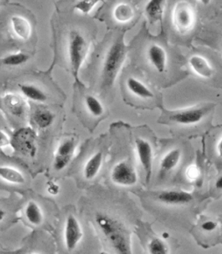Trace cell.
<instances>
[{
    "label": "cell",
    "instance_id": "obj_10",
    "mask_svg": "<svg viewBox=\"0 0 222 254\" xmlns=\"http://www.w3.org/2000/svg\"><path fill=\"white\" fill-rule=\"evenodd\" d=\"M75 146L76 145L73 138L65 139L58 145L54 161V168L55 170H63L68 165L73 157Z\"/></svg>",
    "mask_w": 222,
    "mask_h": 254
},
{
    "label": "cell",
    "instance_id": "obj_29",
    "mask_svg": "<svg viewBox=\"0 0 222 254\" xmlns=\"http://www.w3.org/2000/svg\"><path fill=\"white\" fill-rule=\"evenodd\" d=\"M200 170L195 165H191L186 169V177L190 181H196L200 177Z\"/></svg>",
    "mask_w": 222,
    "mask_h": 254
},
{
    "label": "cell",
    "instance_id": "obj_20",
    "mask_svg": "<svg viewBox=\"0 0 222 254\" xmlns=\"http://www.w3.org/2000/svg\"><path fill=\"white\" fill-rule=\"evenodd\" d=\"M25 216L29 223L33 226H40L44 221L43 212L38 202L29 201L25 207Z\"/></svg>",
    "mask_w": 222,
    "mask_h": 254
},
{
    "label": "cell",
    "instance_id": "obj_8",
    "mask_svg": "<svg viewBox=\"0 0 222 254\" xmlns=\"http://www.w3.org/2000/svg\"><path fill=\"white\" fill-rule=\"evenodd\" d=\"M83 235V230L77 218L71 214L68 215L63 229L64 245L67 252H72L76 249Z\"/></svg>",
    "mask_w": 222,
    "mask_h": 254
},
{
    "label": "cell",
    "instance_id": "obj_19",
    "mask_svg": "<svg viewBox=\"0 0 222 254\" xmlns=\"http://www.w3.org/2000/svg\"><path fill=\"white\" fill-rule=\"evenodd\" d=\"M135 11L130 4L125 2H119L113 10V17L119 23H127L134 18Z\"/></svg>",
    "mask_w": 222,
    "mask_h": 254
},
{
    "label": "cell",
    "instance_id": "obj_24",
    "mask_svg": "<svg viewBox=\"0 0 222 254\" xmlns=\"http://www.w3.org/2000/svg\"><path fill=\"white\" fill-rule=\"evenodd\" d=\"M84 102L87 111L94 117H100L104 114L103 103L93 95H87Z\"/></svg>",
    "mask_w": 222,
    "mask_h": 254
},
{
    "label": "cell",
    "instance_id": "obj_23",
    "mask_svg": "<svg viewBox=\"0 0 222 254\" xmlns=\"http://www.w3.org/2000/svg\"><path fill=\"white\" fill-rule=\"evenodd\" d=\"M5 105L12 115L21 117L25 111V103L22 98L16 95H7L5 97Z\"/></svg>",
    "mask_w": 222,
    "mask_h": 254
},
{
    "label": "cell",
    "instance_id": "obj_14",
    "mask_svg": "<svg viewBox=\"0 0 222 254\" xmlns=\"http://www.w3.org/2000/svg\"><path fill=\"white\" fill-rule=\"evenodd\" d=\"M12 30L18 38L27 41L32 34V26L27 18L21 15H13L10 18Z\"/></svg>",
    "mask_w": 222,
    "mask_h": 254
},
{
    "label": "cell",
    "instance_id": "obj_16",
    "mask_svg": "<svg viewBox=\"0 0 222 254\" xmlns=\"http://www.w3.org/2000/svg\"><path fill=\"white\" fill-rule=\"evenodd\" d=\"M182 158V151L178 148L169 150L166 154L162 157L160 164L161 175L166 174L174 170Z\"/></svg>",
    "mask_w": 222,
    "mask_h": 254
},
{
    "label": "cell",
    "instance_id": "obj_4",
    "mask_svg": "<svg viewBox=\"0 0 222 254\" xmlns=\"http://www.w3.org/2000/svg\"><path fill=\"white\" fill-rule=\"evenodd\" d=\"M172 24L174 29L181 34H186L192 30L195 24V12L190 2L179 1L172 10Z\"/></svg>",
    "mask_w": 222,
    "mask_h": 254
},
{
    "label": "cell",
    "instance_id": "obj_5",
    "mask_svg": "<svg viewBox=\"0 0 222 254\" xmlns=\"http://www.w3.org/2000/svg\"><path fill=\"white\" fill-rule=\"evenodd\" d=\"M207 114L204 107H192L171 111L168 115L169 121L178 125L190 126L200 123Z\"/></svg>",
    "mask_w": 222,
    "mask_h": 254
},
{
    "label": "cell",
    "instance_id": "obj_26",
    "mask_svg": "<svg viewBox=\"0 0 222 254\" xmlns=\"http://www.w3.org/2000/svg\"><path fill=\"white\" fill-rule=\"evenodd\" d=\"M29 58H30L27 54H24L22 52H19L16 54H10V55L2 58V63L4 65L14 67V66L22 65L23 64L26 63Z\"/></svg>",
    "mask_w": 222,
    "mask_h": 254
},
{
    "label": "cell",
    "instance_id": "obj_17",
    "mask_svg": "<svg viewBox=\"0 0 222 254\" xmlns=\"http://www.w3.org/2000/svg\"><path fill=\"white\" fill-rule=\"evenodd\" d=\"M126 87L131 93L140 99H150L154 97L153 91L137 78L133 76L128 78L126 80Z\"/></svg>",
    "mask_w": 222,
    "mask_h": 254
},
{
    "label": "cell",
    "instance_id": "obj_7",
    "mask_svg": "<svg viewBox=\"0 0 222 254\" xmlns=\"http://www.w3.org/2000/svg\"><path fill=\"white\" fill-rule=\"evenodd\" d=\"M111 180L119 186L130 187L137 182V175L133 165L126 161H120L111 171Z\"/></svg>",
    "mask_w": 222,
    "mask_h": 254
},
{
    "label": "cell",
    "instance_id": "obj_28",
    "mask_svg": "<svg viewBox=\"0 0 222 254\" xmlns=\"http://www.w3.org/2000/svg\"><path fill=\"white\" fill-rule=\"evenodd\" d=\"M100 3L99 1H91V0H86V1H79L76 2L74 6V9L77 11L80 12L83 14H88L92 11L94 8L97 6L98 4Z\"/></svg>",
    "mask_w": 222,
    "mask_h": 254
},
{
    "label": "cell",
    "instance_id": "obj_6",
    "mask_svg": "<svg viewBox=\"0 0 222 254\" xmlns=\"http://www.w3.org/2000/svg\"><path fill=\"white\" fill-rule=\"evenodd\" d=\"M10 144L15 150L22 154L31 157L35 155V133L31 128L24 127L18 129L12 137Z\"/></svg>",
    "mask_w": 222,
    "mask_h": 254
},
{
    "label": "cell",
    "instance_id": "obj_35",
    "mask_svg": "<svg viewBox=\"0 0 222 254\" xmlns=\"http://www.w3.org/2000/svg\"><path fill=\"white\" fill-rule=\"evenodd\" d=\"M4 218H5V212H4L2 209H0V222H2Z\"/></svg>",
    "mask_w": 222,
    "mask_h": 254
},
{
    "label": "cell",
    "instance_id": "obj_12",
    "mask_svg": "<svg viewBox=\"0 0 222 254\" xmlns=\"http://www.w3.org/2000/svg\"><path fill=\"white\" fill-rule=\"evenodd\" d=\"M193 198L191 193L182 190H163L157 196L160 202L172 206L187 204L193 200Z\"/></svg>",
    "mask_w": 222,
    "mask_h": 254
},
{
    "label": "cell",
    "instance_id": "obj_13",
    "mask_svg": "<svg viewBox=\"0 0 222 254\" xmlns=\"http://www.w3.org/2000/svg\"><path fill=\"white\" fill-rule=\"evenodd\" d=\"M189 65L194 73L202 78L211 77L214 69L208 60L201 55H193L189 59Z\"/></svg>",
    "mask_w": 222,
    "mask_h": 254
},
{
    "label": "cell",
    "instance_id": "obj_22",
    "mask_svg": "<svg viewBox=\"0 0 222 254\" xmlns=\"http://www.w3.org/2000/svg\"><path fill=\"white\" fill-rule=\"evenodd\" d=\"M165 1H149L145 6V13L148 18L150 20L151 23H155L157 22L162 21L165 10Z\"/></svg>",
    "mask_w": 222,
    "mask_h": 254
},
{
    "label": "cell",
    "instance_id": "obj_34",
    "mask_svg": "<svg viewBox=\"0 0 222 254\" xmlns=\"http://www.w3.org/2000/svg\"><path fill=\"white\" fill-rule=\"evenodd\" d=\"M216 188L218 190H221L222 189V178L219 177L218 181H216Z\"/></svg>",
    "mask_w": 222,
    "mask_h": 254
},
{
    "label": "cell",
    "instance_id": "obj_36",
    "mask_svg": "<svg viewBox=\"0 0 222 254\" xmlns=\"http://www.w3.org/2000/svg\"><path fill=\"white\" fill-rule=\"evenodd\" d=\"M162 237L163 238H165V239H166V238H169V234H167V233L166 232L163 233Z\"/></svg>",
    "mask_w": 222,
    "mask_h": 254
},
{
    "label": "cell",
    "instance_id": "obj_25",
    "mask_svg": "<svg viewBox=\"0 0 222 254\" xmlns=\"http://www.w3.org/2000/svg\"><path fill=\"white\" fill-rule=\"evenodd\" d=\"M34 121L39 128H47L54 121V115L47 110L38 109L34 114Z\"/></svg>",
    "mask_w": 222,
    "mask_h": 254
},
{
    "label": "cell",
    "instance_id": "obj_32",
    "mask_svg": "<svg viewBox=\"0 0 222 254\" xmlns=\"http://www.w3.org/2000/svg\"><path fill=\"white\" fill-rule=\"evenodd\" d=\"M47 191L52 195H56L59 191V185L54 182L49 183L47 186Z\"/></svg>",
    "mask_w": 222,
    "mask_h": 254
},
{
    "label": "cell",
    "instance_id": "obj_15",
    "mask_svg": "<svg viewBox=\"0 0 222 254\" xmlns=\"http://www.w3.org/2000/svg\"><path fill=\"white\" fill-rule=\"evenodd\" d=\"M103 155L101 151L94 153L83 167V177L87 181H91L97 177L103 165Z\"/></svg>",
    "mask_w": 222,
    "mask_h": 254
},
{
    "label": "cell",
    "instance_id": "obj_3",
    "mask_svg": "<svg viewBox=\"0 0 222 254\" xmlns=\"http://www.w3.org/2000/svg\"><path fill=\"white\" fill-rule=\"evenodd\" d=\"M89 51V44L79 32L71 31L67 42V59L71 74L79 83V70Z\"/></svg>",
    "mask_w": 222,
    "mask_h": 254
},
{
    "label": "cell",
    "instance_id": "obj_33",
    "mask_svg": "<svg viewBox=\"0 0 222 254\" xmlns=\"http://www.w3.org/2000/svg\"><path fill=\"white\" fill-rule=\"evenodd\" d=\"M222 137H220L216 144V152L219 157H222Z\"/></svg>",
    "mask_w": 222,
    "mask_h": 254
},
{
    "label": "cell",
    "instance_id": "obj_30",
    "mask_svg": "<svg viewBox=\"0 0 222 254\" xmlns=\"http://www.w3.org/2000/svg\"><path fill=\"white\" fill-rule=\"evenodd\" d=\"M201 228L205 232H213L218 228V223L214 222V221L207 220L206 222H202V225H201Z\"/></svg>",
    "mask_w": 222,
    "mask_h": 254
},
{
    "label": "cell",
    "instance_id": "obj_1",
    "mask_svg": "<svg viewBox=\"0 0 222 254\" xmlns=\"http://www.w3.org/2000/svg\"><path fill=\"white\" fill-rule=\"evenodd\" d=\"M96 223L113 250L117 254H131L129 233L121 222L107 214H98Z\"/></svg>",
    "mask_w": 222,
    "mask_h": 254
},
{
    "label": "cell",
    "instance_id": "obj_9",
    "mask_svg": "<svg viewBox=\"0 0 222 254\" xmlns=\"http://www.w3.org/2000/svg\"><path fill=\"white\" fill-rule=\"evenodd\" d=\"M139 161L145 171L146 182H150L153 173V150L149 141L139 137L135 141Z\"/></svg>",
    "mask_w": 222,
    "mask_h": 254
},
{
    "label": "cell",
    "instance_id": "obj_21",
    "mask_svg": "<svg viewBox=\"0 0 222 254\" xmlns=\"http://www.w3.org/2000/svg\"><path fill=\"white\" fill-rule=\"evenodd\" d=\"M19 87L22 95L32 101L43 103L47 100V95L46 92L38 86L30 84V83H25V84H20Z\"/></svg>",
    "mask_w": 222,
    "mask_h": 254
},
{
    "label": "cell",
    "instance_id": "obj_11",
    "mask_svg": "<svg viewBox=\"0 0 222 254\" xmlns=\"http://www.w3.org/2000/svg\"><path fill=\"white\" fill-rule=\"evenodd\" d=\"M146 55L151 65L159 73H163L165 71L167 63V54L165 48L159 44H152L147 50Z\"/></svg>",
    "mask_w": 222,
    "mask_h": 254
},
{
    "label": "cell",
    "instance_id": "obj_31",
    "mask_svg": "<svg viewBox=\"0 0 222 254\" xmlns=\"http://www.w3.org/2000/svg\"><path fill=\"white\" fill-rule=\"evenodd\" d=\"M10 142H11V139L4 131L0 129V148H3L10 145Z\"/></svg>",
    "mask_w": 222,
    "mask_h": 254
},
{
    "label": "cell",
    "instance_id": "obj_27",
    "mask_svg": "<svg viewBox=\"0 0 222 254\" xmlns=\"http://www.w3.org/2000/svg\"><path fill=\"white\" fill-rule=\"evenodd\" d=\"M149 252L153 254H168V247L166 246L165 241L161 238H154L151 240L148 245Z\"/></svg>",
    "mask_w": 222,
    "mask_h": 254
},
{
    "label": "cell",
    "instance_id": "obj_18",
    "mask_svg": "<svg viewBox=\"0 0 222 254\" xmlns=\"http://www.w3.org/2000/svg\"><path fill=\"white\" fill-rule=\"evenodd\" d=\"M0 178L12 185H23L26 183V178L19 170L7 165L0 166Z\"/></svg>",
    "mask_w": 222,
    "mask_h": 254
},
{
    "label": "cell",
    "instance_id": "obj_2",
    "mask_svg": "<svg viewBox=\"0 0 222 254\" xmlns=\"http://www.w3.org/2000/svg\"><path fill=\"white\" fill-rule=\"evenodd\" d=\"M125 54L126 47L122 40H118L109 48L103 63L102 76L104 85L109 87L114 83L125 61Z\"/></svg>",
    "mask_w": 222,
    "mask_h": 254
}]
</instances>
